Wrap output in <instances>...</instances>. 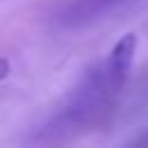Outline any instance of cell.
<instances>
[{"instance_id": "6da1fadb", "label": "cell", "mask_w": 148, "mask_h": 148, "mask_svg": "<svg viewBox=\"0 0 148 148\" xmlns=\"http://www.w3.org/2000/svg\"><path fill=\"white\" fill-rule=\"evenodd\" d=\"M136 44H139V37H136L134 32L123 35V37L113 44V49H111V53H109V60H106V65H104V72H102L104 79H106L109 92H118V90L125 86V81H127V76H130V69H132V62H134Z\"/></svg>"}, {"instance_id": "7a4b0ae2", "label": "cell", "mask_w": 148, "mask_h": 148, "mask_svg": "<svg viewBox=\"0 0 148 148\" xmlns=\"http://www.w3.org/2000/svg\"><path fill=\"white\" fill-rule=\"evenodd\" d=\"M120 2H127V0H86L83 5H86L90 12H99V9H106V7L120 5Z\"/></svg>"}, {"instance_id": "3957f363", "label": "cell", "mask_w": 148, "mask_h": 148, "mask_svg": "<svg viewBox=\"0 0 148 148\" xmlns=\"http://www.w3.org/2000/svg\"><path fill=\"white\" fill-rule=\"evenodd\" d=\"M7 72H9V67H7V62H5V60H0V76H5Z\"/></svg>"}]
</instances>
